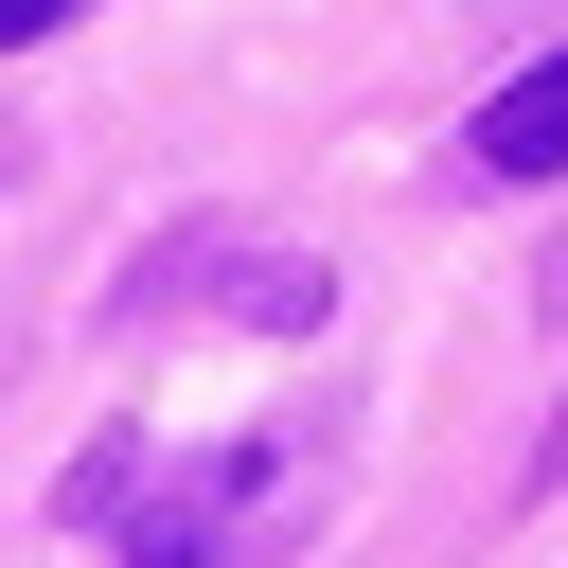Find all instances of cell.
<instances>
[{"label":"cell","mask_w":568,"mask_h":568,"mask_svg":"<svg viewBox=\"0 0 568 568\" xmlns=\"http://www.w3.org/2000/svg\"><path fill=\"white\" fill-rule=\"evenodd\" d=\"M479 178H568V53H532V71L479 106Z\"/></svg>","instance_id":"6da1fadb"},{"label":"cell","mask_w":568,"mask_h":568,"mask_svg":"<svg viewBox=\"0 0 568 568\" xmlns=\"http://www.w3.org/2000/svg\"><path fill=\"white\" fill-rule=\"evenodd\" d=\"M124 568H213V550H195V532H142V550H124Z\"/></svg>","instance_id":"7a4b0ae2"},{"label":"cell","mask_w":568,"mask_h":568,"mask_svg":"<svg viewBox=\"0 0 568 568\" xmlns=\"http://www.w3.org/2000/svg\"><path fill=\"white\" fill-rule=\"evenodd\" d=\"M53 18H71V0H0V53H18V36H53Z\"/></svg>","instance_id":"3957f363"}]
</instances>
